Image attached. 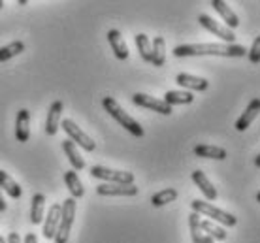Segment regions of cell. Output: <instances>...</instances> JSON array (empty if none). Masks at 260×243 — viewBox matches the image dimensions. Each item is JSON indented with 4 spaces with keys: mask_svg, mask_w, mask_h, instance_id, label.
<instances>
[{
    "mask_svg": "<svg viewBox=\"0 0 260 243\" xmlns=\"http://www.w3.org/2000/svg\"><path fill=\"white\" fill-rule=\"evenodd\" d=\"M62 213H60V221L59 226H57V232H55V243H68V237H70L72 226H74V221H76V200L74 198H66L62 202Z\"/></svg>",
    "mask_w": 260,
    "mask_h": 243,
    "instance_id": "cell-4",
    "label": "cell"
},
{
    "mask_svg": "<svg viewBox=\"0 0 260 243\" xmlns=\"http://www.w3.org/2000/svg\"><path fill=\"white\" fill-rule=\"evenodd\" d=\"M62 130L68 134V140H70L74 145L78 144L81 149H85V151H89V153H92L94 149H96L94 140H92L89 134H85L72 119H62Z\"/></svg>",
    "mask_w": 260,
    "mask_h": 243,
    "instance_id": "cell-6",
    "label": "cell"
},
{
    "mask_svg": "<svg viewBox=\"0 0 260 243\" xmlns=\"http://www.w3.org/2000/svg\"><path fill=\"white\" fill-rule=\"evenodd\" d=\"M15 138L17 142L25 144L30 138V112L28 110H19L17 119H15Z\"/></svg>",
    "mask_w": 260,
    "mask_h": 243,
    "instance_id": "cell-12",
    "label": "cell"
},
{
    "mask_svg": "<svg viewBox=\"0 0 260 243\" xmlns=\"http://www.w3.org/2000/svg\"><path fill=\"white\" fill-rule=\"evenodd\" d=\"M2 8H4V0H0V10H2Z\"/></svg>",
    "mask_w": 260,
    "mask_h": 243,
    "instance_id": "cell-36",
    "label": "cell"
},
{
    "mask_svg": "<svg viewBox=\"0 0 260 243\" xmlns=\"http://www.w3.org/2000/svg\"><path fill=\"white\" fill-rule=\"evenodd\" d=\"M96 192L100 196H136L138 187L136 185H111L104 183L98 185Z\"/></svg>",
    "mask_w": 260,
    "mask_h": 243,
    "instance_id": "cell-10",
    "label": "cell"
},
{
    "mask_svg": "<svg viewBox=\"0 0 260 243\" xmlns=\"http://www.w3.org/2000/svg\"><path fill=\"white\" fill-rule=\"evenodd\" d=\"M200 215L198 213H190L189 215V226H190V236H192V243H200L202 241V236H204V232L200 228Z\"/></svg>",
    "mask_w": 260,
    "mask_h": 243,
    "instance_id": "cell-29",
    "label": "cell"
},
{
    "mask_svg": "<svg viewBox=\"0 0 260 243\" xmlns=\"http://www.w3.org/2000/svg\"><path fill=\"white\" fill-rule=\"evenodd\" d=\"M62 151L66 153V157H68V160H70V164H72V168H74V171L83 170V168H85L83 157L79 155L78 147L72 144L70 140H64V142H62Z\"/></svg>",
    "mask_w": 260,
    "mask_h": 243,
    "instance_id": "cell-22",
    "label": "cell"
},
{
    "mask_svg": "<svg viewBox=\"0 0 260 243\" xmlns=\"http://www.w3.org/2000/svg\"><path fill=\"white\" fill-rule=\"evenodd\" d=\"M176 83L181 87V91H189V92L208 91V87H209L208 79L198 78V76H192V74H177Z\"/></svg>",
    "mask_w": 260,
    "mask_h": 243,
    "instance_id": "cell-9",
    "label": "cell"
},
{
    "mask_svg": "<svg viewBox=\"0 0 260 243\" xmlns=\"http://www.w3.org/2000/svg\"><path fill=\"white\" fill-rule=\"evenodd\" d=\"M136 47L138 53L145 62H151V40L147 38V34H136Z\"/></svg>",
    "mask_w": 260,
    "mask_h": 243,
    "instance_id": "cell-28",
    "label": "cell"
},
{
    "mask_svg": "<svg viewBox=\"0 0 260 243\" xmlns=\"http://www.w3.org/2000/svg\"><path fill=\"white\" fill-rule=\"evenodd\" d=\"M91 176L111 185H134V173L126 170H111L106 166H92Z\"/></svg>",
    "mask_w": 260,
    "mask_h": 243,
    "instance_id": "cell-5",
    "label": "cell"
},
{
    "mask_svg": "<svg viewBox=\"0 0 260 243\" xmlns=\"http://www.w3.org/2000/svg\"><path fill=\"white\" fill-rule=\"evenodd\" d=\"M249 60L253 62V64H258L260 62V36L258 38H254L253 46H251V49H249Z\"/></svg>",
    "mask_w": 260,
    "mask_h": 243,
    "instance_id": "cell-30",
    "label": "cell"
},
{
    "mask_svg": "<svg viewBox=\"0 0 260 243\" xmlns=\"http://www.w3.org/2000/svg\"><path fill=\"white\" fill-rule=\"evenodd\" d=\"M64 183L68 187V191H70L72 198L74 200H78L85 194V189H83V183H81V179L78 178V171H64Z\"/></svg>",
    "mask_w": 260,
    "mask_h": 243,
    "instance_id": "cell-23",
    "label": "cell"
},
{
    "mask_svg": "<svg viewBox=\"0 0 260 243\" xmlns=\"http://www.w3.org/2000/svg\"><path fill=\"white\" fill-rule=\"evenodd\" d=\"M62 110H64V104L60 100H55L47 112L46 119V132L47 136H55L60 128V117H62Z\"/></svg>",
    "mask_w": 260,
    "mask_h": 243,
    "instance_id": "cell-11",
    "label": "cell"
},
{
    "mask_svg": "<svg viewBox=\"0 0 260 243\" xmlns=\"http://www.w3.org/2000/svg\"><path fill=\"white\" fill-rule=\"evenodd\" d=\"M108 42H110V46H111V51L115 53V57H117L119 60L128 59V47H126V44H124V40L119 30H115V28H113V30H108Z\"/></svg>",
    "mask_w": 260,
    "mask_h": 243,
    "instance_id": "cell-17",
    "label": "cell"
},
{
    "mask_svg": "<svg viewBox=\"0 0 260 243\" xmlns=\"http://www.w3.org/2000/svg\"><path fill=\"white\" fill-rule=\"evenodd\" d=\"M60 213H62V207L60 204H53L47 211V217H46V223H44V237L46 239H53L55 237V232H57V226H59V221H60Z\"/></svg>",
    "mask_w": 260,
    "mask_h": 243,
    "instance_id": "cell-13",
    "label": "cell"
},
{
    "mask_svg": "<svg viewBox=\"0 0 260 243\" xmlns=\"http://www.w3.org/2000/svg\"><path fill=\"white\" fill-rule=\"evenodd\" d=\"M151 62L153 66H164L166 62V42L162 36H156L151 44Z\"/></svg>",
    "mask_w": 260,
    "mask_h": 243,
    "instance_id": "cell-21",
    "label": "cell"
},
{
    "mask_svg": "<svg viewBox=\"0 0 260 243\" xmlns=\"http://www.w3.org/2000/svg\"><path fill=\"white\" fill-rule=\"evenodd\" d=\"M132 102L140 108H147V110H153V112L160 113V115H170L172 113V108L168 104H164L162 100L155 98V96H149V94H143V92H134L132 94Z\"/></svg>",
    "mask_w": 260,
    "mask_h": 243,
    "instance_id": "cell-8",
    "label": "cell"
},
{
    "mask_svg": "<svg viewBox=\"0 0 260 243\" xmlns=\"http://www.w3.org/2000/svg\"><path fill=\"white\" fill-rule=\"evenodd\" d=\"M32 204H30V223L32 224H40L44 221V213H46V196L38 192V194H34L32 200H30Z\"/></svg>",
    "mask_w": 260,
    "mask_h": 243,
    "instance_id": "cell-20",
    "label": "cell"
},
{
    "mask_svg": "<svg viewBox=\"0 0 260 243\" xmlns=\"http://www.w3.org/2000/svg\"><path fill=\"white\" fill-rule=\"evenodd\" d=\"M192 181H194V185L200 189V192L204 194V198H206L208 202H213L215 198H217V189H215L213 183L209 181L208 176H206L202 170L192 171Z\"/></svg>",
    "mask_w": 260,
    "mask_h": 243,
    "instance_id": "cell-15",
    "label": "cell"
},
{
    "mask_svg": "<svg viewBox=\"0 0 260 243\" xmlns=\"http://www.w3.org/2000/svg\"><path fill=\"white\" fill-rule=\"evenodd\" d=\"M200 243H213V239L209 236H202V241Z\"/></svg>",
    "mask_w": 260,
    "mask_h": 243,
    "instance_id": "cell-34",
    "label": "cell"
},
{
    "mask_svg": "<svg viewBox=\"0 0 260 243\" xmlns=\"http://www.w3.org/2000/svg\"><path fill=\"white\" fill-rule=\"evenodd\" d=\"M192 205V211L198 213V215H206V217H211L213 219V223H219L222 226H236L238 224V219L232 215V213H228V211L221 210V207H215L211 202H204V200H192L190 202Z\"/></svg>",
    "mask_w": 260,
    "mask_h": 243,
    "instance_id": "cell-3",
    "label": "cell"
},
{
    "mask_svg": "<svg viewBox=\"0 0 260 243\" xmlns=\"http://www.w3.org/2000/svg\"><path fill=\"white\" fill-rule=\"evenodd\" d=\"M194 155L200 158H215V160H224L228 157L226 149H222L219 145H208V144L196 145Z\"/></svg>",
    "mask_w": 260,
    "mask_h": 243,
    "instance_id": "cell-18",
    "label": "cell"
},
{
    "mask_svg": "<svg viewBox=\"0 0 260 243\" xmlns=\"http://www.w3.org/2000/svg\"><path fill=\"white\" fill-rule=\"evenodd\" d=\"M164 104H168L170 108L177 104H192L194 102V94L189 91H168L162 98Z\"/></svg>",
    "mask_w": 260,
    "mask_h": 243,
    "instance_id": "cell-24",
    "label": "cell"
},
{
    "mask_svg": "<svg viewBox=\"0 0 260 243\" xmlns=\"http://www.w3.org/2000/svg\"><path fill=\"white\" fill-rule=\"evenodd\" d=\"M6 243H23V241H21V237H19V234H17V232H12V234L8 236Z\"/></svg>",
    "mask_w": 260,
    "mask_h": 243,
    "instance_id": "cell-31",
    "label": "cell"
},
{
    "mask_svg": "<svg viewBox=\"0 0 260 243\" xmlns=\"http://www.w3.org/2000/svg\"><path fill=\"white\" fill-rule=\"evenodd\" d=\"M0 243H6V239H4L2 236H0Z\"/></svg>",
    "mask_w": 260,
    "mask_h": 243,
    "instance_id": "cell-37",
    "label": "cell"
},
{
    "mask_svg": "<svg viewBox=\"0 0 260 243\" xmlns=\"http://www.w3.org/2000/svg\"><path fill=\"white\" fill-rule=\"evenodd\" d=\"M200 228L202 232H206V236H209L211 239H219V241H224L226 239V230L219 226V224H215L213 221H200Z\"/></svg>",
    "mask_w": 260,
    "mask_h": 243,
    "instance_id": "cell-25",
    "label": "cell"
},
{
    "mask_svg": "<svg viewBox=\"0 0 260 243\" xmlns=\"http://www.w3.org/2000/svg\"><path fill=\"white\" fill-rule=\"evenodd\" d=\"M176 198H177L176 189H164V191H158L156 194L151 196V204H153V207H162V205L174 202Z\"/></svg>",
    "mask_w": 260,
    "mask_h": 243,
    "instance_id": "cell-27",
    "label": "cell"
},
{
    "mask_svg": "<svg viewBox=\"0 0 260 243\" xmlns=\"http://www.w3.org/2000/svg\"><path fill=\"white\" fill-rule=\"evenodd\" d=\"M254 164L260 166V155H256V158H254Z\"/></svg>",
    "mask_w": 260,
    "mask_h": 243,
    "instance_id": "cell-35",
    "label": "cell"
},
{
    "mask_svg": "<svg viewBox=\"0 0 260 243\" xmlns=\"http://www.w3.org/2000/svg\"><path fill=\"white\" fill-rule=\"evenodd\" d=\"M6 211V200L2 196V191H0V213H4Z\"/></svg>",
    "mask_w": 260,
    "mask_h": 243,
    "instance_id": "cell-33",
    "label": "cell"
},
{
    "mask_svg": "<svg viewBox=\"0 0 260 243\" xmlns=\"http://www.w3.org/2000/svg\"><path fill=\"white\" fill-rule=\"evenodd\" d=\"M102 108L108 112V115H111V117L115 119L123 128H126L132 136H136V138H142L143 136L142 125H140L134 117H130L128 113L124 112L123 108L119 106V102L115 98H111V96H104V98H102Z\"/></svg>",
    "mask_w": 260,
    "mask_h": 243,
    "instance_id": "cell-2",
    "label": "cell"
},
{
    "mask_svg": "<svg viewBox=\"0 0 260 243\" xmlns=\"http://www.w3.org/2000/svg\"><path fill=\"white\" fill-rule=\"evenodd\" d=\"M258 112H260V98H253L251 102H249L247 110L243 112V115L236 121V130L238 132L247 130L249 126H251V123L258 117Z\"/></svg>",
    "mask_w": 260,
    "mask_h": 243,
    "instance_id": "cell-14",
    "label": "cell"
},
{
    "mask_svg": "<svg viewBox=\"0 0 260 243\" xmlns=\"http://www.w3.org/2000/svg\"><path fill=\"white\" fill-rule=\"evenodd\" d=\"M0 191H4L8 196L13 198V200H19L21 194H23L19 183L13 181L8 171H2V170H0Z\"/></svg>",
    "mask_w": 260,
    "mask_h": 243,
    "instance_id": "cell-19",
    "label": "cell"
},
{
    "mask_svg": "<svg viewBox=\"0 0 260 243\" xmlns=\"http://www.w3.org/2000/svg\"><path fill=\"white\" fill-rule=\"evenodd\" d=\"M211 6H213V10L219 15L222 17V21L226 23V28H238L240 26V19H238V15L234 13V10L228 6L226 2H222V0H211Z\"/></svg>",
    "mask_w": 260,
    "mask_h": 243,
    "instance_id": "cell-16",
    "label": "cell"
},
{
    "mask_svg": "<svg viewBox=\"0 0 260 243\" xmlns=\"http://www.w3.org/2000/svg\"><path fill=\"white\" fill-rule=\"evenodd\" d=\"M176 57H202V55H215V57H243L247 49L238 44H183L174 49Z\"/></svg>",
    "mask_w": 260,
    "mask_h": 243,
    "instance_id": "cell-1",
    "label": "cell"
},
{
    "mask_svg": "<svg viewBox=\"0 0 260 243\" xmlns=\"http://www.w3.org/2000/svg\"><path fill=\"white\" fill-rule=\"evenodd\" d=\"M23 243H38V237H36L34 232H28V234L25 236V241Z\"/></svg>",
    "mask_w": 260,
    "mask_h": 243,
    "instance_id": "cell-32",
    "label": "cell"
},
{
    "mask_svg": "<svg viewBox=\"0 0 260 243\" xmlns=\"http://www.w3.org/2000/svg\"><path fill=\"white\" fill-rule=\"evenodd\" d=\"M25 51V44L23 42H12V44H8V46L0 47V62H6V60L13 59V57H17L21 53Z\"/></svg>",
    "mask_w": 260,
    "mask_h": 243,
    "instance_id": "cell-26",
    "label": "cell"
},
{
    "mask_svg": "<svg viewBox=\"0 0 260 243\" xmlns=\"http://www.w3.org/2000/svg\"><path fill=\"white\" fill-rule=\"evenodd\" d=\"M198 23H200L206 30H209V32H213V36H217V38L224 40L226 44H234L236 42V34L230 30V28H226V26H222L221 23H217V21H213L209 15H198Z\"/></svg>",
    "mask_w": 260,
    "mask_h": 243,
    "instance_id": "cell-7",
    "label": "cell"
}]
</instances>
